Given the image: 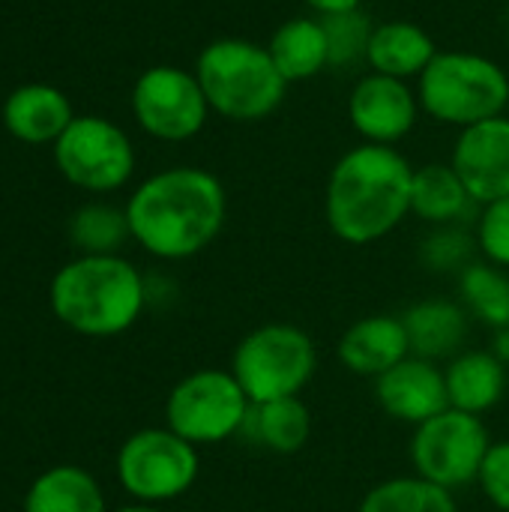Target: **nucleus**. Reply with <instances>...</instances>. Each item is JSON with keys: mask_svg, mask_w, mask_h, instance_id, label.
<instances>
[{"mask_svg": "<svg viewBox=\"0 0 509 512\" xmlns=\"http://www.w3.org/2000/svg\"><path fill=\"white\" fill-rule=\"evenodd\" d=\"M225 216L228 195L222 180L195 165L147 177L126 201L132 240L162 261H186L204 252L222 234Z\"/></svg>", "mask_w": 509, "mask_h": 512, "instance_id": "1", "label": "nucleus"}, {"mask_svg": "<svg viewBox=\"0 0 509 512\" xmlns=\"http://www.w3.org/2000/svg\"><path fill=\"white\" fill-rule=\"evenodd\" d=\"M411 162L387 144H357L336 159L324 189V219L348 246H369L411 216Z\"/></svg>", "mask_w": 509, "mask_h": 512, "instance_id": "2", "label": "nucleus"}, {"mask_svg": "<svg viewBox=\"0 0 509 512\" xmlns=\"http://www.w3.org/2000/svg\"><path fill=\"white\" fill-rule=\"evenodd\" d=\"M54 318L90 339L120 336L141 318L147 285L138 267L120 255H81L51 279Z\"/></svg>", "mask_w": 509, "mask_h": 512, "instance_id": "3", "label": "nucleus"}, {"mask_svg": "<svg viewBox=\"0 0 509 512\" xmlns=\"http://www.w3.org/2000/svg\"><path fill=\"white\" fill-rule=\"evenodd\" d=\"M195 78L210 102V111L231 123H261L279 111L288 81L276 69L267 45L222 36L201 48Z\"/></svg>", "mask_w": 509, "mask_h": 512, "instance_id": "4", "label": "nucleus"}, {"mask_svg": "<svg viewBox=\"0 0 509 512\" xmlns=\"http://www.w3.org/2000/svg\"><path fill=\"white\" fill-rule=\"evenodd\" d=\"M420 108L444 126L468 129L507 114V69L477 51H438L417 78Z\"/></svg>", "mask_w": 509, "mask_h": 512, "instance_id": "5", "label": "nucleus"}, {"mask_svg": "<svg viewBox=\"0 0 509 512\" xmlns=\"http://www.w3.org/2000/svg\"><path fill=\"white\" fill-rule=\"evenodd\" d=\"M231 372L252 405L300 396L318 372V351L306 330L270 321L249 330L234 354Z\"/></svg>", "mask_w": 509, "mask_h": 512, "instance_id": "6", "label": "nucleus"}, {"mask_svg": "<svg viewBox=\"0 0 509 512\" xmlns=\"http://www.w3.org/2000/svg\"><path fill=\"white\" fill-rule=\"evenodd\" d=\"M252 399L231 369H198L177 381L165 402V426L195 447L243 435Z\"/></svg>", "mask_w": 509, "mask_h": 512, "instance_id": "7", "label": "nucleus"}, {"mask_svg": "<svg viewBox=\"0 0 509 512\" xmlns=\"http://www.w3.org/2000/svg\"><path fill=\"white\" fill-rule=\"evenodd\" d=\"M198 471V447L168 426L129 435L117 453V480L135 504L159 507L183 498L195 486Z\"/></svg>", "mask_w": 509, "mask_h": 512, "instance_id": "8", "label": "nucleus"}, {"mask_svg": "<svg viewBox=\"0 0 509 512\" xmlns=\"http://www.w3.org/2000/svg\"><path fill=\"white\" fill-rule=\"evenodd\" d=\"M489 447H492V435L483 417L447 408L414 429L411 465L417 477L441 489L459 492L477 483Z\"/></svg>", "mask_w": 509, "mask_h": 512, "instance_id": "9", "label": "nucleus"}, {"mask_svg": "<svg viewBox=\"0 0 509 512\" xmlns=\"http://www.w3.org/2000/svg\"><path fill=\"white\" fill-rule=\"evenodd\" d=\"M60 174L87 192H114L135 171V147L129 135L105 117H75L54 141Z\"/></svg>", "mask_w": 509, "mask_h": 512, "instance_id": "10", "label": "nucleus"}, {"mask_svg": "<svg viewBox=\"0 0 509 512\" xmlns=\"http://www.w3.org/2000/svg\"><path fill=\"white\" fill-rule=\"evenodd\" d=\"M132 111L147 135L159 141H189L204 129L210 102L195 72L180 66H150L132 87Z\"/></svg>", "mask_w": 509, "mask_h": 512, "instance_id": "11", "label": "nucleus"}, {"mask_svg": "<svg viewBox=\"0 0 509 512\" xmlns=\"http://www.w3.org/2000/svg\"><path fill=\"white\" fill-rule=\"evenodd\" d=\"M420 99L408 81L366 72L348 93V120L366 144L393 147L420 120Z\"/></svg>", "mask_w": 509, "mask_h": 512, "instance_id": "12", "label": "nucleus"}, {"mask_svg": "<svg viewBox=\"0 0 509 512\" xmlns=\"http://www.w3.org/2000/svg\"><path fill=\"white\" fill-rule=\"evenodd\" d=\"M450 165L468 186L471 198L483 207L509 198V117H489L459 129Z\"/></svg>", "mask_w": 509, "mask_h": 512, "instance_id": "13", "label": "nucleus"}, {"mask_svg": "<svg viewBox=\"0 0 509 512\" xmlns=\"http://www.w3.org/2000/svg\"><path fill=\"white\" fill-rule=\"evenodd\" d=\"M375 399L387 417L408 423L414 429L450 408L444 369L414 354L390 372H384L381 378H375Z\"/></svg>", "mask_w": 509, "mask_h": 512, "instance_id": "14", "label": "nucleus"}, {"mask_svg": "<svg viewBox=\"0 0 509 512\" xmlns=\"http://www.w3.org/2000/svg\"><path fill=\"white\" fill-rule=\"evenodd\" d=\"M339 363L360 378H381L393 366L411 357V339L405 330L402 315H369L354 321L339 345Z\"/></svg>", "mask_w": 509, "mask_h": 512, "instance_id": "15", "label": "nucleus"}, {"mask_svg": "<svg viewBox=\"0 0 509 512\" xmlns=\"http://www.w3.org/2000/svg\"><path fill=\"white\" fill-rule=\"evenodd\" d=\"M435 54H438V45L420 24L393 18V21H381L372 27L366 66L369 72H378L387 78L414 81L426 72Z\"/></svg>", "mask_w": 509, "mask_h": 512, "instance_id": "16", "label": "nucleus"}, {"mask_svg": "<svg viewBox=\"0 0 509 512\" xmlns=\"http://www.w3.org/2000/svg\"><path fill=\"white\" fill-rule=\"evenodd\" d=\"M405 330L411 339V354L423 360H453L462 354V342L468 339V321L471 315L465 312L462 303L444 300V297H429L414 303L405 315Z\"/></svg>", "mask_w": 509, "mask_h": 512, "instance_id": "17", "label": "nucleus"}, {"mask_svg": "<svg viewBox=\"0 0 509 512\" xmlns=\"http://www.w3.org/2000/svg\"><path fill=\"white\" fill-rule=\"evenodd\" d=\"M507 369L492 351H462L456 354L447 369V396L450 408L483 417L501 405L507 393Z\"/></svg>", "mask_w": 509, "mask_h": 512, "instance_id": "18", "label": "nucleus"}, {"mask_svg": "<svg viewBox=\"0 0 509 512\" xmlns=\"http://www.w3.org/2000/svg\"><path fill=\"white\" fill-rule=\"evenodd\" d=\"M72 120L69 99L51 84H24L3 102V123L24 144L57 141Z\"/></svg>", "mask_w": 509, "mask_h": 512, "instance_id": "19", "label": "nucleus"}, {"mask_svg": "<svg viewBox=\"0 0 509 512\" xmlns=\"http://www.w3.org/2000/svg\"><path fill=\"white\" fill-rule=\"evenodd\" d=\"M267 51L288 84L309 81L330 66L327 33L318 15H297V18L282 21L273 30Z\"/></svg>", "mask_w": 509, "mask_h": 512, "instance_id": "20", "label": "nucleus"}, {"mask_svg": "<svg viewBox=\"0 0 509 512\" xmlns=\"http://www.w3.org/2000/svg\"><path fill=\"white\" fill-rule=\"evenodd\" d=\"M474 207H480L456 168L450 162H429L414 168L411 183V213L435 228L441 225H462L471 219Z\"/></svg>", "mask_w": 509, "mask_h": 512, "instance_id": "21", "label": "nucleus"}, {"mask_svg": "<svg viewBox=\"0 0 509 512\" xmlns=\"http://www.w3.org/2000/svg\"><path fill=\"white\" fill-rule=\"evenodd\" d=\"M243 435H249L258 447H264L276 456H291L309 444L312 414L300 396L261 402V405H252Z\"/></svg>", "mask_w": 509, "mask_h": 512, "instance_id": "22", "label": "nucleus"}, {"mask_svg": "<svg viewBox=\"0 0 509 512\" xmlns=\"http://www.w3.org/2000/svg\"><path fill=\"white\" fill-rule=\"evenodd\" d=\"M24 512H108L93 474L78 465H54L33 480Z\"/></svg>", "mask_w": 509, "mask_h": 512, "instance_id": "23", "label": "nucleus"}, {"mask_svg": "<svg viewBox=\"0 0 509 512\" xmlns=\"http://www.w3.org/2000/svg\"><path fill=\"white\" fill-rule=\"evenodd\" d=\"M459 303L492 330H509V270L471 261L459 273Z\"/></svg>", "mask_w": 509, "mask_h": 512, "instance_id": "24", "label": "nucleus"}, {"mask_svg": "<svg viewBox=\"0 0 509 512\" xmlns=\"http://www.w3.org/2000/svg\"><path fill=\"white\" fill-rule=\"evenodd\" d=\"M357 512H459V507L456 492L411 474L372 486Z\"/></svg>", "mask_w": 509, "mask_h": 512, "instance_id": "25", "label": "nucleus"}, {"mask_svg": "<svg viewBox=\"0 0 509 512\" xmlns=\"http://www.w3.org/2000/svg\"><path fill=\"white\" fill-rule=\"evenodd\" d=\"M69 237L81 249V255H117V249L132 234L126 210L108 204H87L72 216Z\"/></svg>", "mask_w": 509, "mask_h": 512, "instance_id": "26", "label": "nucleus"}, {"mask_svg": "<svg viewBox=\"0 0 509 512\" xmlns=\"http://www.w3.org/2000/svg\"><path fill=\"white\" fill-rule=\"evenodd\" d=\"M324 21V33H327V48H330V66L333 69H348L354 63H366V48H369V36H372V21L366 12L354 9V12H342V15H330L321 18Z\"/></svg>", "mask_w": 509, "mask_h": 512, "instance_id": "27", "label": "nucleus"}, {"mask_svg": "<svg viewBox=\"0 0 509 512\" xmlns=\"http://www.w3.org/2000/svg\"><path fill=\"white\" fill-rule=\"evenodd\" d=\"M474 252L477 240L462 225H441L423 240L420 261L432 273H462L471 264Z\"/></svg>", "mask_w": 509, "mask_h": 512, "instance_id": "28", "label": "nucleus"}, {"mask_svg": "<svg viewBox=\"0 0 509 512\" xmlns=\"http://www.w3.org/2000/svg\"><path fill=\"white\" fill-rule=\"evenodd\" d=\"M474 240L483 261L509 270V198H498L480 207Z\"/></svg>", "mask_w": 509, "mask_h": 512, "instance_id": "29", "label": "nucleus"}, {"mask_svg": "<svg viewBox=\"0 0 509 512\" xmlns=\"http://www.w3.org/2000/svg\"><path fill=\"white\" fill-rule=\"evenodd\" d=\"M477 486L495 510L509 512V441H492Z\"/></svg>", "mask_w": 509, "mask_h": 512, "instance_id": "30", "label": "nucleus"}, {"mask_svg": "<svg viewBox=\"0 0 509 512\" xmlns=\"http://www.w3.org/2000/svg\"><path fill=\"white\" fill-rule=\"evenodd\" d=\"M318 18H330V15H342V12H354L360 9L363 0H303Z\"/></svg>", "mask_w": 509, "mask_h": 512, "instance_id": "31", "label": "nucleus"}, {"mask_svg": "<svg viewBox=\"0 0 509 512\" xmlns=\"http://www.w3.org/2000/svg\"><path fill=\"white\" fill-rule=\"evenodd\" d=\"M492 354L509 366V330H495V345H492Z\"/></svg>", "mask_w": 509, "mask_h": 512, "instance_id": "32", "label": "nucleus"}, {"mask_svg": "<svg viewBox=\"0 0 509 512\" xmlns=\"http://www.w3.org/2000/svg\"><path fill=\"white\" fill-rule=\"evenodd\" d=\"M114 512H162L159 507H150V504H129V507H120Z\"/></svg>", "mask_w": 509, "mask_h": 512, "instance_id": "33", "label": "nucleus"}]
</instances>
